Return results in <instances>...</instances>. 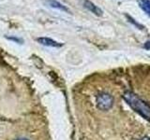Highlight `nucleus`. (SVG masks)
<instances>
[{
    "label": "nucleus",
    "mask_w": 150,
    "mask_h": 140,
    "mask_svg": "<svg viewBox=\"0 0 150 140\" xmlns=\"http://www.w3.org/2000/svg\"><path fill=\"white\" fill-rule=\"evenodd\" d=\"M138 5L140 8L150 17V0H138Z\"/></svg>",
    "instance_id": "nucleus-6"
},
{
    "label": "nucleus",
    "mask_w": 150,
    "mask_h": 140,
    "mask_svg": "<svg viewBox=\"0 0 150 140\" xmlns=\"http://www.w3.org/2000/svg\"><path fill=\"white\" fill-rule=\"evenodd\" d=\"M37 41L39 42L40 44L47 46V47H54V48H60V47L63 46V43H59V42L55 41L54 39L50 38V37H45V36H41V37H38Z\"/></svg>",
    "instance_id": "nucleus-5"
},
{
    "label": "nucleus",
    "mask_w": 150,
    "mask_h": 140,
    "mask_svg": "<svg viewBox=\"0 0 150 140\" xmlns=\"http://www.w3.org/2000/svg\"><path fill=\"white\" fill-rule=\"evenodd\" d=\"M125 17L127 18V20H128V22H130L131 24H133L135 27H137L138 29H140V30H143L144 29V26L142 25V24H140V23L135 20V19H133L132 17H131L130 15H129V14H125Z\"/></svg>",
    "instance_id": "nucleus-7"
},
{
    "label": "nucleus",
    "mask_w": 150,
    "mask_h": 140,
    "mask_svg": "<svg viewBox=\"0 0 150 140\" xmlns=\"http://www.w3.org/2000/svg\"><path fill=\"white\" fill-rule=\"evenodd\" d=\"M17 140H28L26 138H20V139H17Z\"/></svg>",
    "instance_id": "nucleus-11"
},
{
    "label": "nucleus",
    "mask_w": 150,
    "mask_h": 140,
    "mask_svg": "<svg viewBox=\"0 0 150 140\" xmlns=\"http://www.w3.org/2000/svg\"><path fill=\"white\" fill-rule=\"evenodd\" d=\"M123 98L135 112H137L145 120H150V106L147 105V103H145L132 92H126L123 94Z\"/></svg>",
    "instance_id": "nucleus-1"
},
{
    "label": "nucleus",
    "mask_w": 150,
    "mask_h": 140,
    "mask_svg": "<svg viewBox=\"0 0 150 140\" xmlns=\"http://www.w3.org/2000/svg\"><path fill=\"white\" fill-rule=\"evenodd\" d=\"M114 105V98L109 93L102 92L97 96V106L100 110H108Z\"/></svg>",
    "instance_id": "nucleus-2"
},
{
    "label": "nucleus",
    "mask_w": 150,
    "mask_h": 140,
    "mask_svg": "<svg viewBox=\"0 0 150 140\" xmlns=\"http://www.w3.org/2000/svg\"><path fill=\"white\" fill-rule=\"evenodd\" d=\"M42 1H43L44 5H46L47 7L58 9V10L67 12V13H70L69 8L68 7H66L65 5H63L61 2L57 1V0H42Z\"/></svg>",
    "instance_id": "nucleus-3"
},
{
    "label": "nucleus",
    "mask_w": 150,
    "mask_h": 140,
    "mask_svg": "<svg viewBox=\"0 0 150 140\" xmlns=\"http://www.w3.org/2000/svg\"><path fill=\"white\" fill-rule=\"evenodd\" d=\"M144 48L145 50H150V40H148V41L145 42L144 45Z\"/></svg>",
    "instance_id": "nucleus-9"
},
{
    "label": "nucleus",
    "mask_w": 150,
    "mask_h": 140,
    "mask_svg": "<svg viewBox=\"0 0 150 140\" xmlns=\"http://www.w3.org/2000/svg\"><path fill=\"white\" fill-rule=\"evenodd\" d=\"M6 37H7L8 39H9V40H12L14 42H16V43H23V39L19 38V37H16V36H7Z\"/></svg>",
    "instance_id": "nucleus-8"
},
{
    "label": "nucleus",
    "mask_w": 150,
    "mask_h": 140,
    "mask_svg": "<svg viewBox=\"0 0 150 140\" xmlns=\"http://www.w3.org/2000/svg\"><path fill=\"white\" fill-rule=\"evenodd\" d=\"M141 140H150V137H148V136H144V137H143Z\"/></svg>",
    "instance_id": "nucleus-10"
},
{
    "label": "nucleus",
    "mask_w": 150,
    "mask_h": 140,
    "mask_svg": "<svg viewBox=\"0 0 150 140\" xmlns=\"http://www.w3.org/2000/svg\"><path fill=\"white\" fill-rule=\"evenodd\" d=\"M83 5L87 10L92 12L93 14H95L96 16H98V17L102 16V14H103L102 9L100 8H98L97 5H95L93 2H91L90 0H83Z\"/></svg>",
    "instance_id": "nucleus-4"
}]
</instances>
